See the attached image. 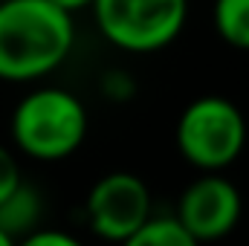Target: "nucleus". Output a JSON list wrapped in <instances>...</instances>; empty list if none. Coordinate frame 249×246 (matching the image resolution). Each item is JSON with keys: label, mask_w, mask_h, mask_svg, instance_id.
<instances>
[{"label": "nucleus", "mask_w": 249, "mask_h": 246, "mask_svg": "<svg viewBox=\"0 0 249 246\" xmlns=\"http://www.w3.org/2000/svg\"><path fill=\"white\" fill-rule=\"evenodd\" d=\"M75 44V23L50 0H0V81H38Z\"/></svg>", "instance_id": "obj_1"}, {"label": "nucleus", "mask_w": 249, "mask_h": 246, "mask_svg": "<svg viewBox=\"0 0 249 246\" xmlns=\"http://www.w3.org/2000/svg\"><path fill=\"white\" fill-rule=\"evenodd\" d=\"M87 124V110L75 93L64 87H35L12 113V139L29 159L58 162L84 145Z\"/></svg>", "instance_id": "obj_2"}, {"label": "nucleus", "mask_w": 249, "mask_h": 246, "mask_svg": "<svg viewBox=\"0 0 249 246\" xmlns=\"http://www.w3.org/2000/svg\"><path fill=\"white\" fill-rule=\"evenodd\" d=\"M177 148L188 165L220 174L247 148V119L223 96H200L177 119Z\"/></svg>", "instance_id": "obj_3"}, {"label": "nucleus", "mask_w": 249, "mask_h": 246, "mask_svg": "<svg viewBox=\"0 0 249 246\" xmlns=\"http://www.w3.org/2000/svg\"><path fill=\"white\" fill-rule=\"evenodd\" d=\"M90 9L107 44L122 53L145 55L180 38L188 0H93Z\"/></svg>", "instance_id": "obj_4"}, {"label": "nucleus", "mask_w": 249, "mask_h": 246, "mask_svg": "<svg viewBox=\"0 0 249 246\" xmlns=\"http://www.w3.org/2000/svg\"><path fill=\"white\" fill-rule=\"evenodd\" d=\"M151 217V191L142 177L113 171L96 180L87 194L90 229L110 244H124Z\"/></svg>", "instance_id": "obj_5"}, {"label": "nucleus", "mask_w": 249, "mask_h": 246, "mask_svg": "<svg viewBox=\"0 0 249 246\" xmlns=\"http://www.w3.org/2000/svg\"><path fill=\"white\" fill-rule=\"evenodd\" d=\"M244 211L238 185L220 174H203L180 194L174 220L186 229L197 244L226 238Z\"/></svg>", "instance_id": "obj_6"}, {"label": "nucleus", "mask_w": 249, "mask_h": 246, "mask_svg": "<svg viewBox=\"0 0 249 246\" xmlns=\"http://www.w3.org/2000/svg\"><path fill=\"white\" fill-rule=\"evenodd\" d=\"M44 214V200L41 194L32 188V185L20 183L3 203H0V229L6 235H12L15 241L18 238H26L29 232L38 229V220Z\"/></svg>", "instance_id": "obj_7"}, {"label": "nucleus", "mask_w": 249, "mask_h": 246, "mask_svg": "<svg viewBox=\"0 0 249 246\" xmlns=\"http://www.w3.org/2000/svg\"><path fill=\"white\" fill-rule=\"evenodd\" d=\"M212 18L217 35L229 47L249 50V0H214Z\"/></svg>", "instance_id": "obj_8"}, {"label": "nucleus", "mask_w": 249, "mask_h": 246, "mask_svg": "<svg viewBox=\"0 0 249 246\" xmlns=\"http://www.w3.org/2000/svg\"><path fill=\"white\" fill-rule=\"evenodd\" d=\"M122 246H200L174 217H148Z\"/></svg>", "instance_id": "obj_9"}, {"label": "nucleus", "mask_w": 249, "mask_h": 246, "mask_svg": "<svg viewBox=\"0 0 249 246\" xmlns=\"http://www.w3.org/2000/svg\"><path fill=\"white\" fill-rule=\"evenodd\" d=\"M99 90H102L107 99H113V102H124V99L133 96V78H130V72H124V70H107V72L99 78Z\"/></svg>", "instance_id": "obj_10"}, {"label": "nucleus", "mask_w": 249, "mask_h": 246, "mask_svg": "<svg viewBox=\"0 0 249 246\" xmlns=\"http://www.w3.org/2000/svg\"><path fill=\"white\" fill-rule=\"evenodd\" d=\"M20 183H23V177H20V165H18L15 154L6 145H0V203Z\"/></svg>", "instance_id": "obj_11"}, {"label": "nucleus", "mask_w": 249, "mask_h": 246, "mask_svg": "<svg viewBox=\"0 0 249 246\" xmlns=\"http://www.w3.org/2000/svg\"><path fill=\"white\" fill-rule=\"evenodd\" d=\"M15 246H84L78 238H72L70 232L61 229H35L26 238H20Z\"/></svg>", "instance_id": "obj_12"}, {"label": "nucleus", "mask_w": 249, "mask_h": 246, "mask_svg": "<svg viewBox=\"0 0 249 246\" xmlns=\"http://www.w3.org/2000/svg\"><path fill=\"white\" fill-rule=\"evenodd\" d=\"M50 3H55V6L64 9L67 15H75V12H81V9H90V6H93V0H50Z\"/></svg>", "instance_id": "obj_13"}, {"label": "nucleus", "mask_w": 249, "mask_h": 246, "mask_svg": "<svg viewBox=\"0 0 249 246\" xmlns=\"http://www.w3.org/2000/svg\"><path fill=\"white\" fill-rule=\"evenodd\" d=\"M15 244H18V241H15L12 235H6V232L0 229V246H15Z\"/></svg>", "instance_id": "obj_14"}]
</instances>
